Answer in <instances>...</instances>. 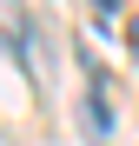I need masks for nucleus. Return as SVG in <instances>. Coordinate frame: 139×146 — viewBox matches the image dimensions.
<instances>
[{"mask_svg":"<svg viewBox=\"0 0 139 146\" xmlns=\"http://www.w3.org/2000/svg\"><path fill=\"white\" fill-rule=\"evenodd\" d=\"M0 40H7L13 53H20V60L33 66V80L46 73V60H40V33H33V20L20 13V0H0Z\"/></svg>","mask_w":139,"mask_h":146,"instance_id":"obj_1","label":"nucleus"},{"mask_svg":"<svg viewBox=\"0 0 139 146\" xmlns=\"http://www.w3.org/2000/svg\"><path fill=\"white\" fill-rule=\"evenodd\" d=\"M93 13H99V20H113V13H119V0H93Z\"/></svg>","mask_w":139,"mask_h":146,"instance_id":"obj_2","label":"nucleus"}]
</instances>
